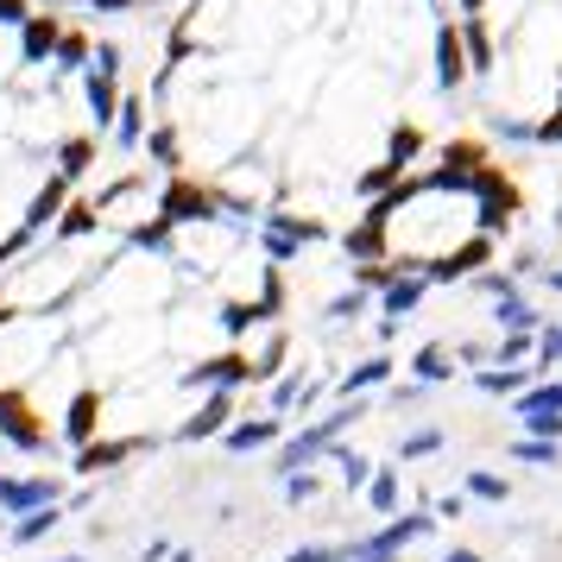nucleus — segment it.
<instances>
[{
    "mask_svg": "<svg viewBox=\"0 0 562 562\" xmlns=\"http://www.w3.org/2000/svg\"><path fill=\"white\" fill-rule=\"evenodd\" d=\"M95 165V139L89 133H77V139H64V153H57V178L70 183V178H82Z\"/></svg>",
    "mask_w": 562,
    "mask_h": 562,
    "instance_id": "obj_25",
    "label": "nucleus"
},
{
    "mask_svg": "<svg viewBox=\"0 0 562 562\" xmlns=\"http://www.w3.org/2000/svg\"><path fill=\"white\" fill-rule=\"evenodd\" d=\"M449 436H442V424H424V430H405L398 436V461H430L436 449H442Z\"/></svg>",
    "mask_w": 562,
    "mask_h": 562,
    "instance_id": "obj_27",
    "label": "nucleus"
},
{
    "mask_svg": "<svg viewBox=\"0 0 562 562\" xmlns=\"http://www.w3.org/2000/svg\"><path fill=\"white\" fill-rule=\"evenodd\" d=\"M355 550L348 543H304V550H291L284 562H348Z\"/></svg>",
    "mask_w": 562,
    "mask_h": 562,
    "instance_id": "obj_39",
    "label": "nucleus"
},
{
    "mask_svg": "<svg viewBox=\"0 0 562 562\" xmlns=\"http://www.w3.org/2000/svg\"><path fill=\"white\" fill-rule=\"evenodd\" d=\"M57 64H64V70H82V57H89V38H82V32H64V38H57Z\"/></svg>",
    "mask_w": 562,
    "mask_h": 562,
    "instance_id": "obj_41",
    "label": "nucleus"
},
{
    "mask_svg": "<svg viewBox=\"0 0 562 562\" xmlns=\"http://www.w3.org/2000/svg\"><path fill=\"white\" fill-rule=\"evenodd\" d=\"M102 13H127V7H139V0H95Z\"/></svg>",
    "mask_w": 562,
    "mask_h": 562,
    "instance_id": "obj_45",
    "label": "nucleus"
},
{
    "mask_svg": "<svg viewBox=\"0 0 562 562\" xmlns=\"http://www.w3.org/2000/svg\"><path fill=\"white\" fill-rule=\"evenodd\" d=\"M183 385H203V392H240V385H254V355H240V348H222V355L196 360Z\"/></svg>",
    "mask_w": 562,
    "mask_h": 562,
    "instance_id": "obj_7",
    "label": "nucleus"
},
{
    "mask_svg": "<svg viewBox=\"0 0 562 562\" xmlns=\"http://www.w3.org/2000/svg\"><path fill=\"white\" fill-rule=\"evenodd\" d=\"M0 442L20 449V456H52L57 449L45 411L32 405V392H20V385H0Z\"/></svg>",
    "mask_w": 562,
    "mask_h": 562,
    "instance_id": "obj_2",
    "label": "nucleus"
},
{
    "mask_svg": "<svg viewBox=\"0 0 562 562\" xmlns=\"http://www.w3.org/2000/svg\"><path fill=\"white\" fill-rule=\"evenodd\" d=\"M254 323H266L259 304H222V329H228V335H247Z\"/></svg>",
    "mask_w": 562,
    "mask_h": 562,
    "instance_id": "obj_40",
    "label": "nucleus"
},
{
    "mask_svg": "<svg viewBox=\"0 0 562 562\" xmlns=\"http://www.w3.org/2000/svg\"><path fill=\"white\" fill-rule=\"evenodd\" d=\"M64 518H70V506H38V512H26V518H13V525H7V537H13L20 550H32V543H45Z\"/></svg>",
    "mask_w": 562,
    "mask_h": 562,
    "instance_id": "obj_16",
    "label": "nucleus"
},
{
    "mask_svg": "<svg viewBox=\"0 0 562 562\" xmlns=\"http://www.w3.org/2000/svg\"><path fill=\"white\" fill-rule=\"evenodd\" d=\"M474 562H481V557H474Z\"/></svg>",
    "mask_w": 562,
    "mask_h": 562,
    "instance_id": "obj_52",
    "label": "nucleus"
},
{
    "mask_svg": "<svg viewBox=\"0 0 562 562\" xmlns=\"http://www.w3.org/2000/svg\"><path fill=\"white\" fill-rule=\"evenodd\" d=\"M398 183H405V171H398L392 158H380L373 171H360V183H355V190H360V196H373V203H380V196H392Z\"/></svg>",
    "mask_w": 562,
    "mask_h": 562,
    "instance_id": "obj_29",
    "label": "nucleus"
},
{
    "mask_svg": "<svg viewBox=\"0 0 562 562\" xmlns=\"http://www.w3.org/2000/svg\"><path fill=\"white\" fill-rule=\"evenodd\" d=\"M7 323H13V304H7V291H0V329H7Z\"/></svg>",
    "mask_w": 562,
    "mask_h": 562,
    "instance_id": "obj_47",
    "label": "nucleus"
},
{
    "mask_svg": "<svg viewBox=\"0 0 562 562\" xmlns=\"http://www.w3.org/2000/svg\"><path fill=\"white\" fill-rule=\"evenodd\" d=\"M329 461L341 468V486H348V493H367V481H373V456H360V449H348V442H335Z\"/></svg>",
    "mask_w": 562,
    "mask_h": 562,
    "instance_id": "obj_22",
    "label": "nucleus"
},
{
    "mask_svg": "<svg viewBox=\"0 0 562 562\" xmlns=\"http://www.w3.org/2000/svg\"><path fill=\"white\" fill-rule=\"evenodd\" d=\"M82 89H89V108H95V127H114V114H121V95H114V77H102V70H95V77L82 82Z\"/></svg>",
    "mask_w": 562,
    "mask_h": 562,
    "instance_id": "obj_28",
    "label": "nucleus"
},
{
    "mask_svg": "<svg viewBox=\"0 0 562 562\" xmlns=\"http://www.w3.org/2000/svg\"><path fill=\"white\" fill-rule=\"evenodd\" d=\"M537 355V335H499L493 341V367H518V360Z\"/></svg>",
    "mask_w": 562,
    "mask_h": 562,
    "instance_id": "obj_34",
    "label": "nucleus"
},
{
    "mask_svg": "<svg viewBox=\"0 0 562 562\" xmlns=\"http://www.w3.org/2000/svg\"><path fill=\"white\" fill-rule=\"evenodd\" d=\"M284 360H291V341H284L279 329H272V341H266V348L254 355V385H272V380L284 373Z\"/></svg>",
    "mask_w": 562,
    "mask_h": 562,
    "instance_id": "obj_26",
    "label": "nucleus"
},
{
    "mask_svg": "<svg viewBox=\"0 0 562 562\" xmlns=\"http://www.w3.org/2000/svg\"><path fill=\"white\" fill-rule=\"evenodd\" d=\"M430 512H436V518H461L468 499H461V493H442V499H430Z\"/></svg>",
    "mask_w": 562,
    "mask_h": 562,
    "instance_id": "obj_43",
    "label": "nucleus"
},
{
    "mask_svg": "<svg viewBox=\"0 0 562 562\" xmlns=\"http://www.w3.org/2000/svg\"><path fill=\"white\" fill-rule=\"evenodd\" d=\"M424 291H430V284H424V272H398V279H392V284L380 291L385 323H398V316H411V310L424 304Z\"/></svg>",
    "mask_w": 562,
    "mask_h": 562,
    "instance_id": "obj_13",
    "label": "nucleus"
},
{
    "mask_svg": "<svg viewBox=\"0 0 562 562\" xmlns=\"http://www.w3.org/2000/svg\"><path fill=\"white\" fill-rule=\"evenodd\" d=\"M95 436H102V392L95 385H77V398L64 405V442L77 456L82 442H95Z\"/></svg>",
    "mask_w": 562,
    "mask_h": 562,
    "instance_id": "obj_10",
    "label": "nucleus"
},
{
    "mask_svg": "<svg viewBox=\"0 0 562 562\" xmlns=\"http://www.w3.org/2000/svg\"><path fill=\"white\" fill-rule=\"evenodd\" d=\"M304 373H297V367H284L279 380H272V398H266V417H291V411H297V398H304Z\"/></svg>",
    "mask_w": 562,
    "mask_h": 562,
    "instance_id": "obj_23",
    "label": "nucleus"
},
{
    "mask_svg": "<svg viewBox=\"0 0 562 562\" xmlns=\"http://www.w3.org/2000/svg\"><path fill=\"white\" fill-rule=\"evenodd\" d=\"M461 499L506 506V499H512V481H506V474H493V468H468V481H461Z\"/></svg>",
    "mask_w": 562,
    "mask_h": 562,
    "instance_id": "obj_21",
    "label": "nucleus"
},
{
    "mask_svg": "<svg viewBox=\"0 0 562 562\" xmlns=\"http://www.w3.org/2000/svg\"><path fill=\"white\" fill-rule=\"evenodd\" d=\"M284 442V417H234L228 430H222V449L228 456H259V449H279Z\"/></svg>",
    "mask_w": 562,
    "mask_h": 562,
    "instance_id": "obj_9",
    "label": "nucleus"
},
{
    "mask_svg": "<svg viewBox=\"0 0 562 562\" xmlns=\"http://www.w3.org/2000/svg\"><path fill=\"white\" fill-rule=\"evenodd\" d=\"M158 215H165L171 228H183V222H209V215H222V190L178 171V178L165 183V196H158Z\"/></svg>",
    "mask_w": 562,
    "mask_h": 562,
    "instance_id": "obj_4",
    "label": "nucleus"
},
{
    "mask_svg": "<svg viewBox=\"0 0 562 562\" xmlns=\"http://www.w3.org/2000/svg\"><path fill=\"white\" fill-rule=\"evenodd\" d=\"M392 367H398L392 355H367L355 373H348V380L335 385V392H341V398H367V392H380V385L392 380Z\"/></svg>",
    "mask_w": 562,
    "mask_h": 562,
    "instance_id": "obj_18",
    "label": "nucleus"
},
{
    "mask_svg": "<svg viewBox=\"0 0 562 562\" xmlns=\"http://www.w3.org/2000/svg\"><path fill=\"white\" fill-rule=\"evenodd\" d=\"M411 380L424 385V392H430V385H449V380H456V355H449V348H436V341H424V348L411 355Z\"/></svg>",
    "mask_w": 562,
    "mask_h": 562,
    "instance_id": "obj_17",
    "label": "nucleus"
},
{
    "mask_svg": "<svg viewBox=\"0 0 562 562\" xmlns=\"http://www.w3.org/2000/svg\"><path fill=\"white\" fill-rule=\"evenodd\" d=\"M0 26H26V0H0Z\"/></svg>",
    "mask_w": 562,
    "mask_h": 562,
    "instance_id": "obj_44",
    "label": "nucleus"
},
{
    "mask_svg": "<svg viewBox=\"0 0 562 562\" xmlns=\"http://www.w3.org/2000/svg\"><path fill=\"white\" fill-rule=\"evenodd\" d=\"M512 461H518V468H557V461H562V442H537V436H518V442H512Z\"/></svg>",
    "mask_w": 562,
    "mask_h": 562,
    "instance_id": "obj_30",
    "label": "nucleus"
},
{
    "mask_svg": "<svg viewBox=\"0 0 562 562\" xmlns=\"http://www.w3.org/2000/svg\"><path fill=\"white\" fill-rule=\"evenodd\" d=\"M525 424V436H537V442H562V411H537V417H518Z\"/></svg>",
    "mask_w": 562,
    "mask_h": 562,
    "instance_id": "obj_37",
    "label": "nucleus"
},
{
    "mask_svg": "<svg viewBox=\"0 0 562 562\" xmlns=\"http://www.w3.org/2000/svg\"><path fill=\"white\" fill-rule=\"evenodd\" d=\"M355 562H360V557H355Z\"/></svg>",
    "mask_w": 562,
    "mask_h": 562,
    "instance_id": "obj_53",
    "label": "nucleus"
},
{
    "mask_svg": "<svg viewBox=\"0 0 562 562\" xmlns=\"http://www.w3.org/2000/svg\"><path fill=\"white\" fill-rule=\"evenodd\" d=\"M146 153L158 158V165H165V171H171V178H178V165H183V146H178V127H153L146 133Z\"/></svg>",
    "mask_w": 562,
    "mask_h": 562,
    "instance_id": "obj_32",
    "label": "nucleus"
},
{
    "mask_svg": "<svg viewBox=\"0 0 562 562\" xmlns=\"http://www.w3.org/2000/svg\"><path fill=\"white\" fill-rule=\"evenodd\" d=\"M165 562H196V550H183V543H178V550H171Z\"/></svg>",
    "mask_w": 562,
    "mask_h": 562,
    "instance_id": "obj_46",
    "label": "nucleus"
},
{
    "mask_svg": "<svg viewBox=\"0 0 562 562\" xmlns=\"http://www.w3.org/2000/svg\"><path fill=\"white\" fill-rule=\"evenodd\" d=\"M171 234H178V228H171L165 215H153V222H139L127 240H133V247H146V254H171Z\"/></svg>",
    "mask_w": 562,
    "mask_h": 562,
    "instance_id": "obj_33",
    "label": "nucleus"
},
{
    "mask_svg": "<svg viewBox=\"0 0 562 562\" xmlns=\"http://www.w3.org/2000/svg\"><path fill=\"white\" fill-rule=\"evenodd\" d=\"M550 367H562V323L537 335V380H550Z\"/></svg>",
    "mask_w": 562,
    "mask_h": 562,
    "instance_id": "obj_35",
    "label": "nucleus"
},
{
    "mask_svg": "<svg viewBox=\"0 0 562 562\" xmlns=\"http://www.w3.org/2000/svg\"><path fill=\"white\" fill-rule=\"evenodd\" d=\"M279 493H284V506H310V499L323 493V468H304V474H284V481H279Z\"/></svg>",
    "mask_w": 562,
    "mask_h": 562,
    "instance_id": "obj_31",
    "label": "nucleus"
},
{
    "mask_svg": "<svg viewBox=\"0 0 562 562\" xmlns=\"http://www.w3.org/2000/svg\"><path fill=\"white\" fill-rule=\"evenodd\" d=\"M474 291H481V297H493V304H506V297H518V279H512V272H481V279H474Z\"/></svg>",
    "mask_w": 562,
    "mask_h": 562,
    "instance_id": "obj_38",
    "label": "nucleus"
},
{
    "mask_svg": "<svg viewBox=\"0 0 562 562\" xmlns=\"http://www.w3.org/2000/svg\"><path fill=\"white\" fill-rule=\"evenodd\" d=\"M417 146H424V133L411 127V121H398V127H392V153H385V158H392V165L405 171L411 158H417Z\"/></svg>",
    "mask_w": 562,
    "mask_h": 562,
    "instance_id": "obj_36",
    "label": "nucleus"
},
{
    "mask_svg": "<svg viewBox=\"0 0 562 562\" xmlns=\"http://www.w3.org/2000/svg\"><path fill=\"white\" fill-rule=\"evenodd\" d=\"M550 284H557V291H562V266H557V272H550Z\"/></svg>",
    "mask_w": 562,
    "mask_h": 562,
    "instance_id": "obj_49",
    "label": "nucleus"
},
{
    "mask_svg": "<svg viewBox=\"0 0 562 562\" xmlns=\"http://www.w3.org/2000/svg\"><path fill=\"white\" fill-rule=\"evenodd\" d=\"M436 531V512L430 506H417V512H398V518H385V525H373L367 537H355L348 550H355L360 562H405V550L417 543V537H430ZM348 557V562H355Z\"/></svg>",
    "mask_w": 562,
    "mask_h": 562,
    "instance_id": "obj_3",
    "label": "nucleus"
},
{
    "mask_svg": "<svg viewBox=\"0 0 562 562\" xmlns=\"http://www.w3.org/2000/svg\"><path fill=\"white\" fill-rule=\"evenodd\" d=\"M234 417H240V411H234V392H203V405H196L178 430H171V442H209V436L228 430Z\"/></svg>",
    "mask_w": 562,
    "mask_h": 562,
    "instance_id": "obj_8",
    "label": "nucleus"
},
{
    "mask_svg": "<svg viewBox=\"0 0 562 562\" xmlns=\"http://www.w3.org/2000/svg\"><path fill=\"white\" fill-rule=\"evenodd\" d=\"M0 537H7V525H0Z\"/></svg>",
    "mask_w": 562,
    "mask_h": 562,
    "instance_id": "obj_51",
    "label": "nucleus"
},
{
    "mask_svg": "<svg viewBox=\"0 0 562 562\" xmlns=\"http://www.w3.org/2000/svg\"><path fill=\"white\" fill-rule=\"evenodd\" d=\"M360 310H367V291H348V297H335L323 316H329V323H348V316H360Z\"/></svg>",
    "mask_w": 562,
    "mask_h": 562,
    "instance_id": "obj_42",
    "label": "nucleus"
},
{
    "mask_svg": "<svg viewBox=\"0 0 562 562\" xmlns=\"http://www.w3.org/2000/svg\"><path fill=\"white\" fill-rule=\"evenodd\" d=\"M360 417H373V405H367V398H341L329 417H316V424H304L297 436H284L279 449H272V481H284V474H304V468H316V461H329V449L355 430Z\"/></svg>",
    "mask_w": 562,
    "mask_h": 562,
    "instance_id": "obj_1",
    "label": "nucleus"
},
{
    "mask_svg": "<svg viewBox=\"0 0 562 562\" xmlns=\"http://www.w3.org/2000/svg\"><path fill=\"white\" fill-rule=\"evenodd\" d=\"M57 562H89V557H57Z\"/></svg>",
    "mask_w": 562,
    "mask_h": 562,
    "instance_id": "obj_50",
    "label": "nucleus"
},
{
    "mask_svg": "<svg viewBox=\"0 0 562 562\" xmlns=\"http://www.w3.org/2000/svg\"><path fill=\"white\" fill-rule=\"evenodd\" d=\"M64 240H77V234H95L102 228V203H64V215L52 222Z\"/></svg>",
    "mask_w": 562,
    "mask_h": 562,
    "instance_id": "obj_24",
    "label": "nucleus"
},
{
    "mask_svg": "<svg viewBox=\"0 0 562 562\" xmlns=\"http://www.w3.org/2000/svg\"><path fill=\"white\" fill-rule=\"evenodd\" d=\"M146 449H158V436H95V442H82L77 456H70V474L77 481H95V474H108V468H121V461L146 456Z\"/></svg>",
    "mask_w": 562,
    "mask_h": 562,
    "instance_id": "obj_5",
    "label": "nucleus"
},
{
    "mask_svg": "<svg viewBox=\"0 0 562 562\" xmlns=\"http://www.w3.org/2000/svg\"><path fill=\"white\" fill-rule=\"evenodd\" d=\"M436 82H442V89H461V82H468V52H461L456 26L436 32Z\"/></svg>",
    "mask_w": 562,
    "mask_h": 562,
    "instance_id": "obj_14",
    "label": "nucleus"
},
{
    "mask_svg": "<svg viewBox=\"0 0 562 562\" xmlns=\"http://www.w3.org/2000/svg\"><path fill=\"white\" fill-rule=\"evenodd\" d=\"M461 52H468V70H493V32H486L481 13H461Z\"/></svg>",
    "mask_w": 562,
    "mask_h": 562,
    "instance_id": "obj_20",
    "label": "nucleus"
},
{
    "mask_svg": "<svg viewBox=\"0 0 562 562\" xmlns=\"http://www.w3.org/2000/svg\"><path fill=\"white\" fill-rule=\"evenodd\" d=\"M474 385H481L486 398H518V392H531L537 385V367H481Z\"/></svg>",
    "mask_w": 562,
    "mask_h": 562,
    "instance_id": "obj_15",
    "label": "nucleus"
},
{
    "mask_svg": "<svg viewBox=\"0 0 562 562\" xmlns=\"http://www.w3.org/2000/svg\"><path fill=\"white\" fill-rule=\"evenodd\" d=\"M367 506H373V525H385V518L405 512V481H398V468H373V481H367Z\"/></svg>",
    "mask_w": 562,
    "mask_h": 562,
    "instance_id": "obj_11",
    "label": "nucleus"
},
{
    "mask_svg": "<svg viewBox=\"0 0 562 562\" xmlns=\"http://www.w3.org/2000/svg\"><path fill=\"white\" fill-rule=\"evenodd\" d=\"M38 506H64V474H0V518H26Z\"/></svg>",
    "mask_w": 562,
    "mask_h": 562,
    "instance_id": "obj_6",
    "label": "nucleus"
},
{
    "mask_svg": "<svg viewBox=\"0 0 562 562\" xmlns=\"http://www.w3.org/2000/svg\"><path fill=\"white\" fill-rule=\"evenodd\" d=\"M481 7H486V0H461V13H481Z\"/></svg>",
    "mask_w": 562,
    "mask_h": 562,
    "instance_id": "obj_48",
    "label": "nucleus"
},
{
    "mask_svg": "<svg viewBox=\"0 0 562 562\" xmlns=\"http://www.w3.org/2000/svg\"><path fill=\"white\" fill-rule=\"evenodd\" d=\"M57 38H64L57 13H26V26H20V52H26V64H45V57L57 52Z\"/></svg>",
    "mask_w": 562,
    "mask_h": 562,
    "instance_id": "obj_12",
    "label": "nucleus"
},
{
    "mask_svg": "<svg viewBox=\"0 0 562 562\" xmlns=\"http://www.w3.org/2000/svg\"><path fill=\"white\" fill-rule=\"evenodd\" d=\"M64 203H70V183H64V178H52V183H45V190H38V196L26 203V222H20V228H26V234L52 228L57 215H64Z\"/></svg>",
    "mask_w": 562,
    "mask_h": 562,
    "instance_id": "obj_19",
    "label": "nucleus"
}]
</instances>
